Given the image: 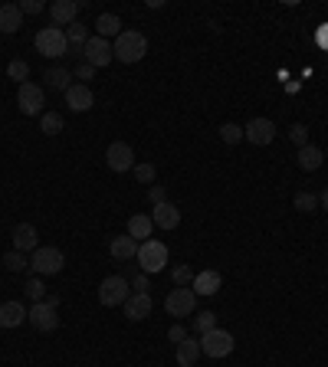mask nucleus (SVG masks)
Instances as JSON below:
<instances>
[{"mask_svg":"<svg viewBox=\"0 0 328 367\" xmlns=\"http://www.w3.org/2000/svg\"><path fill=\"white\" fill-rule=\"evenodd\" d=\"M23 26V13H20L17 4H4L0 7V33H17Z\"/></svg>","mask_w":328,"mask_h":367,"instance_id":"obj_23","label":"nucleus"},{"mask_svg":"<svg viewBox=\"0 0 328 367\" xmlns=\"http://www.w3.org/2000/svg\"><path fill=\"white\" fill-rule=\"evenodd\" d=\"M243 138L250 141V145L263 148V145H273V138H276V125L273 119H250L243 125Z\"/></svg>","mask_w":328,"mask_h":367,"instance_id":"obj_10","label":"nucleus"},{"mask_svg":"<svg viewBox=\"0 0 328 367\" xmlns=\"http://www.w3.org/2000/svg\"><path fill=\"white\" fill-rule=\"evenodd\" d=\"M131 289H135V292H148V289H151V285H148V275L145 273L135 275V279H131Z\"/></svg>","mask_w":328,"mask_h":367,"instance_id":"obj_42","label":"nucleus"},{"mask_svg":"<svg viewBox=\"0 0 328 367\" xmlns=\"http://www.w3.org/2000/svg\"><path fill=\"white\" fill-rule=\"evenodd\" d=\"M36 53H43L46 60H60V56H66V50H70V40H66V30H60V26H43L40 33H36Z\"/></svg>","mask_w":328,"mask_h":367,"instance_id":"obj_4","label":"nucleus"},{"mask_svg":"<svg viewBox=\"0 0 328 367\" xmlns=\"http://www.w3.org/2000/svg\"><path fill=\"white\" fill-rule=\"evenodd\" d=\"M171 282H174V285H187V282H194L190 265H174V269H171Z\"/></svg>","mask_w":328,"mask_h":367,"instance_id":"obj_37","label":"nucleus"},{"mask_svg":"<svg viewBox=\"0 0 328 367\" xmlns=\"http://www.w3.org/2000/svg\"><path fill=\"white\" fill-rule=\"evenodd\" d=\"M92 76H95V69L89 66V62H82V66L76 69V79H82V86H89V79H92Z\"/></svg>","mask_w":328,"mask_h":367,"instance_id":"obj_41","label":"nucleus"},{"mask_svg":"<svg viewBox=\"0 0 328 367\" xmlns=\"http://www.w3.org/2000/svg\"><path fill=\"white\" fill-rule=\"evenodd\" d=\"M4 265H7V273H23L26 265H30V259H26V253H20V249H10L7 256H4Z\"/></svg>","mask_w":328,"mask_h":367,"instance_id":"obj_30","label":"nucleus"},{"mask_svg":"<svg viewBox=\"0 0 328 367\" xmlns=\"http://www.w3.org/2000/svg\"><path fill=\"white\" fill-rule=\"evenodd\" d=\"M138 269L145 275H155L161 273L164 265H168V246H164L161 239H145V243H138Z\"/></svg>","mask_w":328,"mask_h":367,"instance_id":"obj_3","label":"nucleus"},{"mask_svg":"<svg viewBox=\"0 0 328 367\" xmlns=\"http://www.w3.org/2000/svg\"><path fill=\"white\" fill-rule=\"evenodd\" d=\"M319 43L328 50V26H322V30H319Z\"/></svg>","mask_w":328,"mask_h":367,"instance_id":"obj_43","label":"nucleus"},{"mask_svg":"<svg viewBox=\"0 0 328 367\" xmlns=\"http://www.w3.org/2000/svg\"><path fill=\"white\" fill-rule=\"evenodd\" d=\"M26 322L43 334L56 332V328H60V299H56V295H46L43 302H33V308H26Z\"/></svg>","mask_w":328,"mask_h":367,"instance_id":"obj_1","label":"nucleus"},{"mask_svg":"<svg viewBox=\"0 0 328 367\" xmlns=\"http://www.w3.org/2000/svg\"><path fill=\"white\" fill-rule=\"evenodd\" d=\"M0 332H4V328H0Z\"/></svg>","mask_w":328,"mask_h":367,"instance_id":"obj_45","label":"nucleus"},{"mask_svg":"<svg viewBox=\"0 0 328 367\" xmlns=\"http://www.w3.org/2000/svg\"><path fill=\"white\" fill-rule=\"evenodd\" d=\"M164 308H168V315L174 318H187L194 315V308H197V295L190 285H174L168 295H164Z\"/></svg>","mask_w":328,"mask_h":367,"instance_id":"obj_7","label":"nucleus"},{"mask_svg":"<svg viewBox=\"0 0 328 367\" xmlns=\"http://www.w3.org/2000/svg\"><path fill=\"white\" fill-rule=\"evenodd\" d=\"M40 131H43V135H60L62 131V119H60V111H43V115H40Z\"/></svg>","mask_w":328,"mask_h":367,"instance_id":"obj_28","label":"nucleus"},{"mask_svg":"<svg viewBox=\"0 0 328 367\" xmlns=\"http://www.w3.org/2000/svg\"><path fill=\"white\" fill-rule=\"evenodd\" d=\"M76 13H79V0H53L50 4V17L56 26L76 23Z\"/></svg>","mask_w":328,"mask_h":367,"instance_id":"obj_16","label":"nucleus"},{"mask_svg":"<svg viewBox=\"0 0 328 367\" xmlns=\"http://www.w3.org/2000/svg\"><path fill=\"white\" fill-rule=\"evenodd\" d=\"M26 76H30V66H26L23 60H10L7 62V79H13V82H20V86H23Z\"/></svg>","mask_w":328,"mask_h":367,"instance_id":"obj_32","label":"nucleus"},{"mask_svg":"<svg viewBox=\"0 0 328 367\" xmlns=\"http://www.w3.org/2000/svg\"><path fill=\"white\" fill-rule=\"evenodd\" d=\"M148 200H151V207L164 204V200H168V190H164L161 184H151V187H148Z\"/></svg>","mask_w":328,"mask_h":367,"instance_id":"obj_38","label":"nucleus"},{"mask_svg":"<svg viewBox=\"0 0 328 367\" xmlns=\"http://www.w3.org/2000/svg\"><path fill=\"white\" fill-rule=\"evenodd\" d=\"M217 328V315L214 312H200V315H194V332L197 334H207Z\"/></svg>","mask_w":328,"mask_h":367,"instance_id":"obj_33","label":"nucleus"},{"mask_svg":"<svg viewBox=\"0 0 328 367\" xmlns=\"http://www.w3.org/2000/svg\"><path fill=\"white\" fill-rule=\"evenodd\" d=\"M26 322V305L23 302H4L0 305V328H17Z\"/></svg>","mask_w":328,"mask_h":367,"instance_id":"obj_19","label":"nucleus"},{"mask_svg":"<svg viewBox=\"0 0 328 367\" xmlns=\"http://www.w3.org/2000/svg\"><path fill=\"white\" fill-rule=\"evenodd\" d=\"M151 223L161 226V230H174V226L181 223V210H177L171 200H164V204H158L155 210H151Z\"/></svg>","mask_w":328,"mask_h":367,"instance_id":"obj_18","label":"nucleus"},{"mask_svg":"<svg viewBox=\"0 0 328 367\" xmlns=\"http://www.w3.org/2000/svg\"><path fill=\"white\" fill-rule=\"evenodd\" d=\"M105 161H109V168H112L115 174H125L135 168V151H131V145H125V141H112L109 151H105Z\"/></svg>","mask_w":328,"mask_h":367,"instance_id":"obj_12","label":"nucleus"},{"mask_svg":"<svg viewBox=\"0 0 328 367\" xmlns=\"http://www.w3.org/2000/svg\"><path fill=\"white\" fill-rule=\"evenodd\" d=\"M184 338H187V332H184V324H171V332H168V341L181 344Z\"/></svg>","mask_w":328,"mask_h":367,"instance_id":"obj_40","label":"nucleus"},{"mask_svg":"<svg viewBox=\"0 0 328 367\" xmlns=\"http://www.w3.org/2000/svg\"><path fill=\"white\" fill-rule=\"evenodd\" d=\"M17 7H20V13H33L36 17V13H43L46 10V4L43 0H23V4H17Z\"/></svg>","mask_w":328,"mask_h":367,"instance_id":"obj_39","label":"nucleus"},{"mask_svg":"<svg viewBox=\"0 0 328 367\" xmlns=\"http://www.w3.org/2000/svg\"><path fill=\"white\" fill-rule=\"evenodd\" d=\"M322 161H325V154H322V148L315 145H305L295 151V164H299V171H319Z\"/></svg>","mask_w":328,"mask_h":367,"instance_id":"obj_20","label":"nucleus"},{"mask_svg":"<svg viewBox=\"0 0 328 367\" xmlns=\"http://www.w3.org/2000/svg\"><path fill=\"white\" fill-rule=\"evenodd\" d=\"M319 204H322V210H325V214H328V187H325V190H322V197H319Z\"/></svg>","mask_w":328,"mask_h":367,"instance_id":"obj_44","label":"nucleus"},{"mask_svg":"<svg viewBox=\"0 0 328 367\" xmlns=\"http://www.w3.org/2000/svg\"><path fill=\"white\" fill-rule=\"evenodd\" d=\"M293 207L299 214H315V210H319V197L309 194V190H299V194L293 197Z\"/></svg>","mask_w":328,"mask_h":367,"instance_id":"obj_27","label":"nucleus"},{"mask_svg":"<svg viewBox=\"0 0 328 367\" xmlns=\"http://www.w3.org/2000/svg\"><path fill=\"white\" fill-rule=\"evenodd\" d=\"M200 354H204V351H200V341H194V338H184V341L177 344V364L181 367H194Z\"/></svg>","mask_w":328,"mask_h":367,"instance_id":"obj_25","label":"nucleus"},{"mask_svg":"<svg viewBox=\"0 0 328 367\" xmlns=\"http://www.w3.org/2000/svg\"><path fill=\"white\" fill-rule=\"evenodd\" d=\"M17 105L23 115H43V105H46V92L43 86H36V82H23L17 92Z\"/></svg>","mask_w":328,"mask_h":367,"instance_id":"obj_9","label":"nucleus"},{"mask_svg":"<svg viewBox=\"0 0 328 367\" xmlns=\"http://www.w3.org/2000/svg\"><path fill=\"white\" fill-rule=\"evenodd\" d=\"M220 141H226V145H240L243 141V125H236V121L220 125Z\"/></svg>","mask_w":328,"mask_h":367,"instance_id":"obj_31","label":"nucleus"},{"mask_svg":"<svg viewBox=\"0 0 328 367\" xmlns=\"http://www.w3.org/2000/svg\"><path fill=\"white\" fill-rule=\"evenodd\" d=\"M289 141H293L295 148H305V145H309V128H305L302 121H293V125H289Z\"/></svg>","mask_w":328,"mask_h":367,"instance_id":"obj_34","label":"nucleus"},{"mask_svg":"<svg viewBox=\"0 0 328 367\" xmlns=\"http://www.w3.org/2000/svg\"><path fill=\"white\" fill-rule=\"evenodd\" d=\"M62 265H66V256L56 246H36L30 253V269L36 275H56L62 273Z\"/></svg>","mask_w":328,"mask_h":367,"instance_id":"obj_6","label":"nucleus"},{"mask_svg":"<svg viewBox=\"0 0 328 367\" xmlns=\"http://www.w3.org/2000/svg\"><path fill=\"white\" fill-rule=\"evenodd\" d=\"M109 249H112V256L121 259V263H129V259L138 256V243H135L129 233H125V236H112V239H109Z\"/></svg>","mask_w":328,"mask_h":367,"instance_id":"obj_21","label":"nucleus"},{"mask_svg":"<svg viewBox=\"0 0 328 367\" xmlns=\"http://www.w3.org/2000/svg\"><path fill=\"white\" fill-rule=\"evenodd\" d=\"M66 105H70L72 111H89L95 105V95L89 86H82V82H72L70 92H66Z\"/></svg>","mask_w":328,"mask_h":367,"instance_id":"obj_17","label":"nucleus"},{"mask_svg":"<svg viewBox=\"0 0 328 367\" xmlns=\"http://www.w3.org/2000/svg\"><path fill=\"white\" fill-rule=\"evenodd\" d=\"M43 79H46V86L56 89V92H70V86H72V72L66 66H50L43 72Z\"/></svg>","mask_w":328,"mask_h":367,"instance_id":"obj_22","label":"nucleus"},{"mask_svg":"<svg viewBox=\"0 0 328 367\" xmlns=\"http://www.w3.org/2000/svg\"><path fill=\"white\" fill-rule=\"evenodd\" d=\"M36 246H40V233H36L33 223H17V226H13V249L33 253Z\"/></svg>","mask_w":328,"mask_h":367,"instance_id":"obj_14","label":"nucleus"},{"mask_svg":"<svg viewBox=\"0 0 328 367\" xmlns=\"http://www.w3.org/2000/svg\"><path fill=\"white\" fill-rule=\"evenodd\" d=\"M151 230H155V223H151V217H145V214H135L129 220V236L135 239V243H145V239H151Z\"/></svg>","mask_w":328,"mask_h":367,"instance_id":"obj_24","label":"nucleus"},{"mask_svg":"<svg viewBox=\"0 0 328 367\" xmlns=\"http://www.w3.org/2000/svg\"><path fill=\"white\" fill-rule=\"evenodd\" d=\"M131 174H135V180H138V184H155V164H148V161H141V164H135V168H131Z\"/></svg>","mask_w":328,"mask_h":367,"instance_id":"obj_35","label":"nucleus"},{"mask_svg":"<svg viewBox=\"0 0 328 367\" xmlns=\"http://www.w3.org/2000/svg\"><path fill=\"white\" fill-rule=\"evenodd\" d=\"M131 295V282L125 275H105L99 282V302L105 308H115V305H125Z\"/></svg>","mask_w":328,"mask_h":367,"instance_id":"obj_5","label":"nucleus"},{"mask_svg":"<svg viewBox=\"0 0 328 367\" xmlns=\"http://www.w3.org/2000/svg\"><path fill=\"white\" fill-rule=\"evenodd\" d=\"M66 40H70V46H79V50H82V46L89 43V36H86V23H70L66 26Z\"/></svg>","mask_w":328,"mask_h":367,"instance_id":"obj_29","label":"nucleus"},{"mask_svg":"<svg viewBox=\"0 0 328 367\" xmlns=\"http://www.w3.org/2000/svg\"><path fill=\"white\" fill-rule=\"evenodd\" d=\"M145 53H148V40L138 30H121V33L115 36L112 56L119 62H138V60H145Z\"/></svg>","mask_w":328,"mask_h":367,"instance_id":"obj_2","label":"nucleus"},{"mask_svg":"<svg viewBox=\"0 0 328 367\" xmlns=\"http://www.w3.org/2000/svg\"><path fill=\"white\" fill-rule=\"evenodd\" d=\"M234 348H236L234 334L224 332V328H214V332L200 334V351L207 358H226V354H234Z\"/></svg>","mask_w":328,"mask_h":367,"instance_id":"obj_8","label":"nucleus"},{"mask_svg":"<svg viewBox=\"0 0 328 367\" xmlns=\"http://www.w3.org/2000/svg\"><path fill=\"white\" fill-rule=\"evenodd\" d=\"M125 318L129 322H145L148 315H151V308H155V302H151V295L148 292H131L129 302H125Z\"/></svg>","mask_w":328,"mask_h":367,"instance_id":"obj_13","label":"nucleus"},{"mask_svg":"<svg viewBox=\"0 0 328 367\" xmlns=\"http://www.w3.org/2000/svg\"><path fill=\"white\" fill-rule=\"evenodd\" d=\"M95 30H99V36H102V40H109V36H119L121 33V17H119V13H99V20H95Z\"/></svg>","mask_w":328,"mask_h":367,"instance_id":"obj_26","label":"nucleus"},{"mask_svg":"<svg viewBox=\"0 0 328 367\" xmlns=\"http://www.w3.org/2000/svg\"><path fill=\"white\" fill-rule=\"evenodd\" d=\"M23 292L26 295H30V299L33 302H43V295H46V285L40 279H36V275H30V279H26V285H23Z\"/></svg>","mask_w":328,"mask_h":367,"instance_id":"obj_36","label":"nucleus"},{"mask_svg":"<svg viewBox=\"0 0 328 367\" xmlns=\"http://www.w3.org/2000/svg\"><path fill=\"white\" fill-rule=\"evenodd\" d=\"M220 285H224V279H220L217 269H204V273L194 275V295H197V299L200 295H204V299H207V295H217Z\"/></svg>","mask_w":328,"mask_h":367,"instance_id":"obj_15","label":"nucleus"},{"mask_svg":"<svg viewBox=\"0 0 328 367\" xmlns=\"http://www.w3.org/2000/svg\"><path fill=\"white\" fill-rule=\"evenodd\" d=\"M82 56H86V62L92 69H102V66H109V62L115 60V56H112V43L102 40V36H89V43L82 46Z\"/></svg>","mask_w":328,"mask_h":367,"instance_id":"obj_11","label":"nucleus"}]
</instances>
